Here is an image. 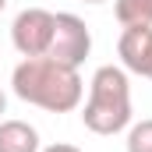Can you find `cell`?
<instances>
[{
    "instance_id": "8fae6325",
    "label": "cell",
    "mask_w": 152,
    "mask_h": 152,
    "mask_svg": "<svg viewBox=\"0 0 152 152\" xmlns=\"http://www.w3.org/2000/svg\"><path fill=\"white\" fill-rule=\"evenodd\" d=\"M85 4H106V0H85Z\"/></svg>"
},
{
    "instance_id": "8992f818",
    "label": "cell",
    "mask_w": 152,
    "mask_h": 152,
    "mask_svg": "<svg viewBox=\"0 0 152 152\" xmlns=\"http://www.w3.org/2000/svg\"><path fill=\"white\" fill-rule=\"evenodd\" d=\"M0 152H39V131L25 120H0Z\"/></svg>"
},
{
    "instance_id": "9c48e42d",
    "label": "cell",
    "mask_w": 152,
    "mask_h": 152,
    "mask_svg": "<svg viewBox=\"0 0 152 152\" xmlns=\"http://www.w3.org/2000/svg\"><path fill=\"white\" fill-rule=\"evenodd\" d=\"M42 152H81V149H75V145H64V142H57V145H50V149H42Z\"/></svg>"
},
{
    "instance_id": "277c9868",
    "label": "cell",
    "mask_w": 152,
    "mask_h": 152,
    "mask_svg": "<svg viewBox=\"0 0 152 152\" xmlns=\"http://www.w3.org/2000/svg\"><path fill=\"white\" fill-rule=\"evenodd\" d=\"M53 18L57 14H50L42 7H25L11 25L14 50L21 57H46V50L53 42Z\"/></svg>"
},
{
    "instance_id": "7a4b0ae2",
    "label": "cell",
    "mask_w": 152,
    "mask_h": 152,
    "mask_svg": "<svg viewBox=\"0 0 152 152\" xmlns=\"http://www.w3.org/2000/svg\"><path fill=\"white\" fill-rule=\"evenodd\" d=\"M81 120L92 134H117L131 124V85L124 67H99L88 85V103L81 110Z\"/></svg>"
},
{
    "instance_id": "7c38bea8",
    "label": "cell",
    "mask_w": 152,
    "mask_h": 152,
    "mask_svg": "<svg viewBox=\"0 0 152 152\" xmlns=\"http://www.w3.org/2000/svg\"><path fill=\"white\" fill-rule=\"evenodd\" d=\"M4 7H7V0H0V11H4Z\"/></svg>"
},
{
    "instance_id": "30bf717a",
    "label": "cell",
    "mask_w": 152,
    "mask_h": 152,
    "mask_svg": "<svg viewBox=\"0 0 152 152\" xmlns=\"http://www.w3.org/2000/svg\"><path fill=\"white\" fill-rule=\"evenodd\" d=\"M7 110V96H4V88H0V113Z\"/></svg>"
},
{
    "instance_id": "3957f363",
    "label": "cell",
    "mask_w": 152,
    "mask_h": 152,
    "mask_svg": "<svg viewBox=\"0 0 152 152\" xmlns=\"http://www.w3.org/2000/svg\"><path fill=\"white\" fill-rule=\"evenodd\" d=\"M88 50H92V32L85 28V21L78 14H67V11L57 14L53 18V42H50L46 57H53L67 67H81Z\"/></svg>"
},
{
    "instance_id": "52a82bcc",
    "label": "cell",
    "mask_w": 152,
    "mask_h": 152,
    "mask_svg": "<svg viewBox=\"0 0 152 152\" xmlns=\"http://www.w3.org/2000/svg\"><path fill=\"white\" fill-rule=\"evenodd\" d=\"M113 11L124 28L127 25H152V0H117Z\"/></svg>"
},
{
    "instance_id": "5b68a950",
    "label": "cell",
    "mask_w": 152,
    "mask_h": 152,
    "mask_svg": "<svg viewBox=\"0 0 152 152\" xmlns=\"http://www.w3.org/2000/svg\"><path fill=\"white\" fill-rule=\"evenodd\" d=\"M124 71L152 81V25H127L117 42Z\"/></svg>"
},
{
    "instance_id": "6da1fadb",
    "label": "cell",
    "mask_w": 152,
    "mask_h": 152,
    "mask_svg": "<svg viewBox=\"0 0 152 152\" xmlns=\"http://www.w3.org/2000/svg\"><path fill=\"white\" fill-rule=\"evenodd\" d=\"M11 88L18 99L32 103L39 110L71 113L81 103L85 81L78 75V67H67L53 57H25L11 75Z\"/></svg>"
},
{
    "instance_id": "ba28073f",
    "label": "cell",
    "mask_w": 152,
    "mask_h": 152,
    "mask_svg": "<svg viewBox=\"0 0 152 152\" xmlns=\"http://www.w3.org/2000/svg\"><path fill=\"white\" fill-rule=\"evenodd\" d=\"M127 152H152V117L127 131Z\"/></svg>"
}]
</instances>
